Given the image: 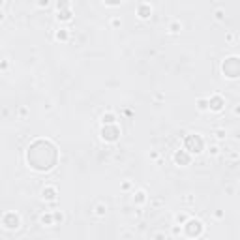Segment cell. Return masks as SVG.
<instances>
[{
    "label": "cell",
    "instance_id": "9",
    "mask_svg": "<svg viewBox=\"0 0 240 240\" xmlns=\"http://www.w3.org/2000/svg\"><path fill=\"white\" fill-rule=\"evenodd\" d=\"M2 4H4V0H0V6H2Z\"/></svg>",
    "mask_w": 240,
    "mask_h": 240
},
{
    "label": "cell",
    "instance_id": "5",
    "mask_svg": "<svg viewBox=\"0 0 240 240\" xmlns=\"http://www.w3.org/2000/svg\"><path fill=\"white\" fill-rule=\"evenodd\" d=\"M102 122H103V124H115V116H113L111 113H107V115L102 116Z\"/></svg>",
    "mask_w": 240,
    "mask_h": 240
},
{
    "label": "cell",
    "instance_id": "2",
    "mask_svg": "<svg viewBox=\"0 0 240 240\" xmlns=\"http://www.w3.org/2000/svg\"><path fill=\"white\" fill-rule=\"evenodd\" d=\"M221 105H223V100H221V98H212V100H208V109H212V111H220Z\"/></svg>",
    "mask_w": 240,
    "mask_h": 240
},
{
    "label": "cell",
    "instance_id": "6",
    "mask_svg": "<svg viewBox=\"0 0 240 240\" xmlns=\"http://www.w3.org/2000/svg\"><path fill=\"white\" fill-rule=\"evenodd\" d=\"M199 111H206L208 109V100H199Z\"/></svg>",
    "mask_w": 240,
    "mask_h": 240
},
{
    "label": "cell",
    "instance_id": "8",
    "mask_svg": "<svg viewBox=\"0 0 240 240\" xmlns=\"http://www.w3.org/2000/svg\"><path fill=\"white\" fill-rule=\"evenodd\" d=\"M38 4H39V6L43 8V6H47V4H49V0H39V2H38Z\"/></svg>",
    "mask_w": 240,
    "mask_h": 240
},
{
    "label": "cell",
    "instance_id": "3",
    "mask_svg": "<svg viewBox=\"0 0 240 240\" xmlns=\"http://www.w3.org/2000/svg\"><path fill=\"white\" fill-rule=\"evenodd\" d=\"M174 161H176V163H184V165H186V163H189V156H186V154L180 150V152H176V154H174Z\"/></svg>",
    "mask_w": 240,
    "mask_h": 240
},
{
    "label": "cell",
    "instance_id": "4",
    "mask_svg": "<svg viewBox=\"0 0 240 240\" xmlns=\"http://www.w3.org/2000/svg\"><path fill=\"white\" fill-rule=\"evenodd\" d=\"M150 11H152L150 6H143V8L139 10V17H141V19H148V17H150Z\"/></svg>",
    "mask_w": 240,
    "mask_h": 240
},
{
    "label": "cell",
    "instance_id": "7",
    "mask_svg": "<svg viewBox=\"0 0 240 240\" xmlns=\"http://www.w3.org/2000/svg\"><path fill=\"white\" fill-rule=\"evenodd\" d=\"M60 38L66 39V32H58V34H57V39H60Z\"/></svg>",
    "mask_w": 240,
    "mask_h": 240
},
{
    "label": "cell",
    "instance_id": "1",
    "mask_svg": "<svg viewBox=\"0 0 240 240\" xmlns=\"http://www.w3.org/2000/svg\"><path fill=\"white\" fill-rule=\"evenodd\" d=\"M102 135H103V139H107V141H116V137H118V129H116V126H115V124H105V128H103Z\"/></svg>",
    "mask_w": 240,
    "mask_h": 240
}]
</instances>
